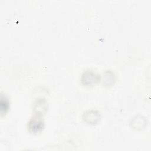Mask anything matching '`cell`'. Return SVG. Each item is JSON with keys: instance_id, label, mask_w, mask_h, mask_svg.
I'll return each instance as SVG.
<instances>
[{"instance_id": "6da1fadb", "label": "cell", "mask_w": 151, "mask_h": 151, "mask_svg": "<svg viewBox=\"0 0 151 151\" xmlns=\"http://www.w3.org/2000/svg\"><path fill=\"white\" fill-rule=\"evenodd\" d=\"M100 80L99 75L91 71H86L82 74L81 81L85 86H92Z\"/></svg>"}]
</instances>
